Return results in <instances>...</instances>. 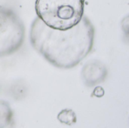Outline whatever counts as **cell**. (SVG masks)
I'll use <instances>...</instances> for the list:
<instances>
[{"label": "cell", "mask_w": 129, "mask_h": 128, "mask_svg": "<svg viewBox=\"0 0 129 128\" xmlns=\"http://www.w3.org/2000/svg\"><path fill=\"white\" fill-rule=\"evenodd\" d=\"M94 38V26L86 16L65 30L49 27L36 17L29 33L34 49L51 65L66 69L75 67L88 55L93 48Z\"/></svg>", "instance_id": "1"}, {"label": "cell", "mask_w": 129, "mask_h": 128, "mask_svg": "<svg viewBox=\"0 0 129 128\" xmlns=\"http://www.w3.org/2000/svg\"><path fill=\"white\" fill-rule=\"evenodd\" d=\"M85 0H36L35 9L48 26L65 30L81 20Z\"/></svg>", "instance_id": "2"}, {"label": "cell", "mask_w": 129, "mask_h": 128, "mask_svg": "<svg viewBox=\"0 0 129 128\" xmlns=\"http://www.w3.org/2000/svg\"><path fill=\"white\" fill-rule=\"evenodd\" d=\"M25 38V26L11 9L0 6V57L17 52Z\"/></svg>", "instance_id": "3"}, {"label": "cell", "mask_w": 129, "mask_h": 128, "mask_svg": "<svg viewBox=\"0 0 129 128\" xmlns=\"http://www.w3.org/2000/svg\"><path fill=\"white\" fill-rule=\"evenodd\" d=\"M82 78L86 85L93 86L101 83L106 78V67L98 61H91L86 64L82 69Z\"/></svg>", "instance_id": "4"}, {"label": "cell", "mask_w": 129, "mask_h": 128, "mask_svg": "<svg viewBox=\"0 0 129 128\" xmlns=\"http://www.w3.org/2000/svg\"><path fill=\"white\" fill-rule=\"evenodd\" d=\"M14 114L9 104L0 100V128L11 127L14 126Z\"/></svg>", "instance_id": "5"}, {"label": "cell", "mask_w": 129, "mask_h": 128, "mask_svg": "<svg viewBox=\"0 0 129 128\" xmlns=\"http://www.w3.org/2000/svg\"><path fill=\"white\" fill-rule=\"evenodd\" d=\"M57 119L62 124L73 125L76 123V115L75 112L69 109L62 110L57 115Z\"/></svg>", "instance_id": "6"}, {"label": "cell", "mask_w": 129, "mask_h": 128, "mask_svg": "<svg viewBox=\"0 0 129 128\" xmlns=\"http://www.w3.org/2000/svg\"><path fill=\"white\" fill-rule=\"evenodd\" d=\"M104 94V91L101 87H97L93 91V95L97 97H101Z\"/></svg>", "instance_id": "7"}]
</instances>
